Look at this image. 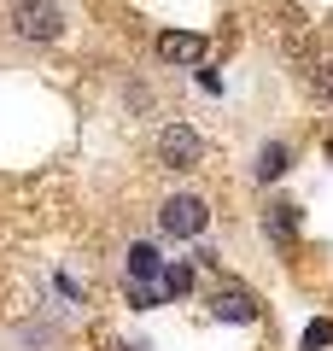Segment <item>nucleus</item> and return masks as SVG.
Instances as JSON below:
<instances>
[{
	"label": "nucleus",
	"instance_id": "423d86ee",
	"mask_svg": "<svg viewBox=\"0 0 333 351\" xmlns=\"http://www.w3.org/2000/svg\"><path fill=\"white\" fill-rule=\"evenodd\" d=\"M158 269H164V263H158V252H152L147 240H140V246H129V276H135V281H152Z\"/></svg>",
	"mask_w": 333,
	"mask_h": 351
},
{
	"label": "nucleus",
	"instance_id": "6e6552de",
	"mask_svg": "<svg viewBox=\"0 0 333 351\" xmlns=\"http://www.w3.org/2000/svg\"><path fill=\"white\" fill-rule=\"evenodd\" d=\"M164 287H170V293H187V287H193V269H187V263H175V269H164Z\"/></svg>",
	"mask_w": 333,
	"mask_h": 351
},
{
	"label": "nucleus",
	"instance_id": "9d476101",
	"mask_svg": "<svg viewBox=\"0 0 333 351\" xmlns=\"http://www.w3.org/2000/svg\"><path fill=\"white\" fill-rule=\"evenodd\" d=\"M310 82H316L321 100H333V64H316V76H310Z\"/></svg>",
	"mask_w": 333,
	"mask_h": 351
},
{
	"label": "nucleus",
	"instance_id": "f8f14e48",
	"mask_svg": "<svg viewBox=\"0 0 333 351\" xmlns=\"http://www.w3.org/2000/svg\"><path fill=\"white\" fill-rule=\"evenodd\" d=\"M328 152H333V147H328Z\"/></svg>",
	"mask_w": 333,
	"mask_h": 351
},
{
	"label": "nucleus",
	"instance_id": "7ed1b4c3",
	"mask_svg": "<svg viewBox=\"0 0 333 351\" xmlns=\"http://www.w3.org/2000/svg\"><path fill=\"white\" fill-rule=\"evenodd\" d=\"M199 152H205L199 129H187V123H164L158 129V164H170V170H193Z\"/></svg>",
	"mask_w": 333,
	"mask_h": 351
},
{
	"label": "nucleus",
	"instance_id": "0eeeda50",
	"mask_svg": "<svg viewBox=\"0 0 333 351\" xmlns=\"http://www.w3.org/2000/svg\"><path fill=\"white\" fill-rule=\"evenodd\" d=\"M286 158H293V152H286V141H269V147L258 152V176H263V182H275V176L286 170Z\"/></svg>",
	"mask_w": 333,
	"mask_h": 351
},
{
	"label": "nucleus",
	"instance_id": "39448f33",
	"mask_svg": "<svg viewBox=\"0 0 333 351\" xmlns=\"http://www.w3.org/2000/svg\"><path fill=\"white\" fill-rule=\"evenodd\" d=\"M210 311L228 316V322H251V316H258L251 311V293H240V287H217L210 293Z\"/></svg>",
	"mask_w": 333,
	"mask_h": 351
},
{
	"label": "nucleus",
	"instance_id": "20e7f679",
	"mask_svg": "<svg viewBox=\"0 0 333 351\" xmlns=\"http://www.w3.org/2000/svg\"><path fill=\"white\" fill-rule=\"evenodd\" d=\"M158 59H170V64H199V59H205V41L170 29V36H158Z\"/></svg>",
	"mask_w": 333,
	"mask_h": 351
},
{
	"label": "nucleus",
	"instance_id": "f257e3e1",
	"mask_svg": "<svg viewBox=\"0 0 333 351\" xmlns=\"http://www.w3.org/2000/svg\"><path fill=\"white\" fill-rule=\"evenodd\" d=\"M6 24H12L18 41H36V47H47V41L64 36V12L53 6V0H12Z\"/></svg>",
	"mask_w": 333,
	"mask_h": 351
},
{
	"label": "nucleus",
	"instance_id": "f03ea898",
	"mask_svg": "<svg viewBox=\"0 0 333 351\" xmlns=\"http://www.w3.org/2000/svg\"><path fill=\"white\" fill-rule=\"evenodd\" d=\"M205 223H210V205L199 199V193H170V199L158 205V228H164V234H175V240L205 234Z\"/></svg>",
	"mask_w": 333,
	"mask_h": 351
},
{
	"label": "nucleus",
	"instance_id": "1a4fd4ad",
	"mask_svg": "<svg viewBox=\"0 0 333 351\" xmlns=\"http://www.w3.org/2000/svg\"><path fill=\"white\" fill-rule=\"evenodd\" d=\"M269 223H275V234H293V223H298V205H269Z\"/></svg>",
	"mask_w": 333,
	"mask_h": 351
},
{
	"label": "nucleus",
	"instance_id": "9b49d317",
	"mask_svg": "<svg viewBox=\"0 0 333 351\" xmlns=\"http://www.w3.org/2000/svg\"><path fill=\"white\" fill-rule=\"evenodd\" d=\"M328 339H333V328H328V322H310V334H304V346H328Z\"/></svg>",
	"mask_w": 333,
	"mask_h": 351
}]
</instances>
